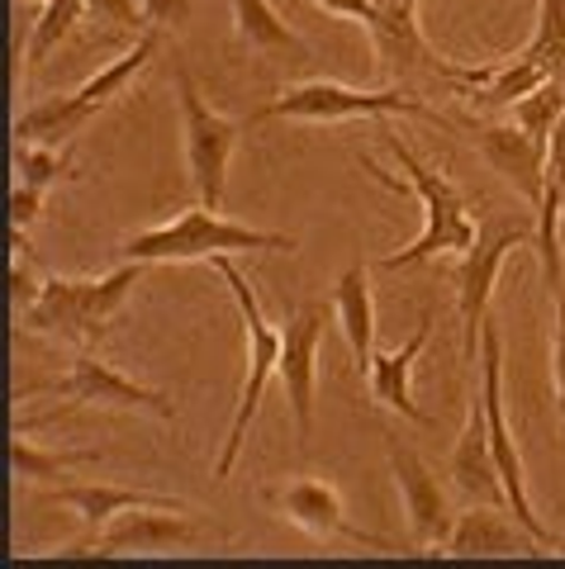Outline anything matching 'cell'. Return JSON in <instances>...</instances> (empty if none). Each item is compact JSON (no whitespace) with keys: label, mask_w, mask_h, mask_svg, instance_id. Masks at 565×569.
Returning a JSON list of instances; mask_svg holds the SVG:
<instances>
[{"label":"cell","mask_w":565,"mask_h":569,"mask_svg":"<svg viewBox=\"0 0 565 569\" xmlns=\"http://www.w3.org/2000/svg\"><path fill=\"white\" fill-rule=\"evenodd\" d=\"M196 541H205V527L196 518H186L181 508H152V503L123 508L100 531L105 556H119V550H176Z\"/></svg>","instance_id":"obj_18"},{"label":"cell","mask_w":565,"mask_h":569,"mask_svg":"<svg viewBox=\"0 0 565 569\" xmlns=\"http://www.w3.org/2000/svg\"><path fill=\"white\" fill-rule=\"evenodd\" d=\"M480 399H485V418H489V441H494V456H499V475H504V493H508V512L533 531V537L565 556V537L546 531L533 512V498H527V485H523V460H518V447H514V432H508V418H504V347H499V328L485 323L480 332Z\"/></svg>","instance_id":"obj_8"},{"label":"cell","mask_w":565,"mask_h":569,"mask_svg":"<svg viewBox=\"0 0 565 569\" xmlns=\"http://www.w3.org/2000/svg\"><path fill=\"white\" fill-rule=\"evenodd\" d=\"M148 261H129L119 271L100 276V280H72V276H48L39 299L20 313L24 328L33 332H52V337H72V342L96 347L110 323L129 305V290L138 284Z\"/></svg>","instance_id":"obj_1"},{"label":"cell","mask_w":565,"mask_h":569,"mask_svg":"<svg viewBox=\"0 0 565 569\" xmlns=\"http://www.w3.org/2000/svg\"><path fill=\"white\" fill-rule=\"evenodd\" d=\"M428 328H433V318H418V328H414L409 342H404L399 351L370 356V366H366L370 395H376L380 403H390L395 413H404V418L418 422V427H428V413H423V408L414 403V395H409V370H414V361H418L423 342H428Z\"/></svg>","instance_id":"obj_20"},{"label":"cell","mask_w":565,"mask_h":569,"mask_svg":"<svg viewBox=\"0 0 565 569\" xmlns=\"http://www.w3.org/2000/svg\"><path fill=\"white\" fill-rule=\"evenodd\" d=\"M452 485L462 489L475 503H494V508H508V493H504V475H499V456H494V441H489V418H485V399L475 395L466 403V427L452 447Z\"/></svg>","instance_id":"obj_17"},{"label":"cell","mask_w":565,"mask_h":569,"mask_svg":"<svg viewBox=\"0 0 565 569\" xmlns=\"http://www.w3.org/2000/svg\"><path fill=\"white\" fill-rule=\"evenodd\" d=\"M475 242L462 252L456 266V313H462V347H466V366L480 356V332L489 323V295L499 280V266L508 252L533 242V223L514 219V213H485L475 219Z\"/></svg>","instance_id":"obj_6"},{"label":"cell","mask_w":565,"mask_h":569,"mask_svg":"<svg viewBox=\"0 0 565 569\" xmlns=\"http://www.w3.org/2000/svg\"><path fill=\"white\" fill-rule=\"evenodd\" d=\"M328 309L319 299H305L280 328V385L290 395L295 432L299 441L314 437V376H319V347H324Z\"/></svg>","instance_id":"obj_10"},{"label":"cell","mask_w":565,"mask_h":569,"mask_svg":"<svg viewBox=\"0 0 565 569\" xmlns=\"http://www.w3.org/2000/svg\"><path fill=\"white\" fill-rule=\"evenodd\" d=\"M546 77L527 62V58H508L504 67H480V71H466V86L475 91V104L480 110H514V104L533 91V86H542Z\"/></svg>","instance_id":"obj_23"},{"label":"cell","mask_w":565,"mask_h":569,"mask_svg":"<svg viewBox=\"0 0 565 569\" xmlns=\"http://www.w3.org/2000/svg\"><path fill=\"white\" fill-rule=\"evenodd\" d=\"M443 556H546V550L508 508L475 503L470 512L456 518Z\"/></svg>","instance_id":"obj_19"},{"label":"cell","mask_w":565,"mask_h":569,"mask_svg":"<svg viewBox=\"0 0 565 569\" xmlns=\"http://www.w3.org/2000/svg\"><path fill=\"white\" fill-rule=\"evenodd\" d=\"M366 276H370L366 261H357V266H347L338 290H333V313H338L343 337H347L351 356H357L361 376H366L370 356H376V299H370V280Z\"/></svg>","instance_id":"obj_21"},{"label":"cell","mask_w":565,"mask_h":569,"mask_svg":"<svg viewBox=\"0 0 565 569\" xmlns=\"http://www.w3.org/2000/svg\"><path fill=\"white\" fill-rule=\"evenodd\" d=\"M43 280H48V276H39V261H33L29 238H24V233H14V261H10V299H14V309L24 313L33 299H39Z\"/></svg>","instance_id":"obj_29"},{"label":"cell","mask_w":565,"mask_h":569,"mask_svg":"<svg viewBox=\"0 0 565 569\" xmlns=\"http://www.w3.org/2000/svg\"><path fill=\"white\" fill-rule=\"evenodd\" d=\"M380 138L390 142V152H395V162L404 167V176H409V186H414V194L423 200V233L404 247V252H390L380 266L385 271H414V266H428L433 257H447V252H456L462 257L466 247L475 242V223L470 219V209H466V200H462V190H456L443 171H433L428 162H418V157L404 148V142L390 133V129H380Z\"/></svg>","instance_id":"obj_3"},{"label":"cell","mask_w":565,"mask_h":569,"mask_svg":"<svg viewBox=\"0 0 565 569\" xmlns=\"http://www.w3.org/2000/svg\"><path fill=\"white\" fill-rule=\"evenodd\" d=\"M324 10H333V14H343V20H370V10H376V0H319Z\"/></svg>","instance_id":"obj_34"},{"label":"cell","mask_w":565,"mask_h":569,"mask_svg":"<svg viewBox=\"0 0 565 569\" xmlns=\"http://www.w3.org/2000/svg\"><path fill=\"white\" fill-rule=\"evenodd\" d=\"M518 58L533 62L542 77L565 81V0H542L533 39L518 48Z\"/></svg>","instance_id":"obj_24"},{"label":"cell","mask_w":565,"mask_h":569,"mask_svg":"<svg viewBox=\"0 0 565 569\" xmlns=\"http://www.w3.org/2000/svg\"><path fill=\"white\" fill-rule=\"evenodd\" d=\"M14 171H20V186L33 190H52L58 181H72V148H43V142H14Z\"/></svg>","instance_id":"obj_26"},{"label":"cell","mask_w":565,"mask_h":569,"mask_svg":"<svg viewBox=\"0 0 565 569\" xmlns=\"http://www.w3.org/2000/svg\"><path fill=\"white\" fill-rule=\"evenodd\" d=\"M86 14H91L86 10V0H43L39 20H33V29H29V43H24V71L39 67L48 58V48H58L67 33L86 20Z\"/></svg>","instance_id":"obj_25"},{"label":"cell","mask_w":565,"mask_h":569,"mask_svg":"<svg viewBox=\"0 0 565 569\" xmlns=\"http://www.w3.org/2000/svg\"><path fill=\"white\" fill-rule=\"evenodd\" d=\"M552 361H556V399L565 413V276L556 284V342H552ZM561 441H565V422H561Z\"/></svg>","instance_id":"obj_30"},{"label":"cell","mask_w":565,"mask_h":569,"mask_svg":"<svg viewBox=\"0 0 565 569\" xmlns=\"http://www.w3.org/2000/svg\"><path fill=\"white\" fill-rule=\"evenodd\" d=\"M385 451H390V470L399 479V498H404V512H409L414 546H433L428 556H443L437 546H447L452 527H456V512H452L447 489L437 485V475L423 466V456L409 447V441L390 437V441H385Z\"/></svg>","instance_id":"obj_11"},{"label":"cell","mask_w":565,"mask_h":569,"mask_svg":"<svg viewBox=\"0 0 565 569\" xmlns=\"http://www.w3.org/2000/svg\"><path fill=\"white\" fill-rule=\"evenodd\" d=\"M148 20L162 24V29H181L190 20V0H143Z\"/></svg>","instance_id":"obj_33"},{"label":"cell","mask_w":565,"mask_h":569,"mask_svg":"<svg viewBox=\"0 0 565 569\" xmlns=\"http://www.w3.org/2000/svg\"><path fill=\"white\" fill-rule=\"evenodd\" d=\"M58 395L62 399H72V408L81 403H110V408H143V413L152 418H162V422H176V408L171 399L162 395V389H148V385H138L129 376H119L115 366H105L100 356L91 351H81L77 361H72V376L58 380Z\"/></svg>","instance_id":"obj_15"},{"label":"cell","mask_w":565,"mask_h":569,"mask_svg":"<svg viewBox=\"0 0 565 569\" xmlns=\"http://www.w3.org/2000/svg\"><path fill=\"white\" fill-rule=\"evenodd\" d=\"M176 100H181V129H186L190 181H196L200 200H205L209 209H219L224 181H228V157H234V148H238L242 123H234V119H224V114L209 110L186 62H176Z\"/></svg>","instance_id":"obj_9"},{"label":"cell","mask_w":565,"mask_h":569,"mask_svg":"<svg viewBox=\"0 0 565 569\" xmlns=\"http://www.w3.org/2000/svg\"><path fill=\"white\" fill-rule=\"evenodd\" d=\"M234 33L247 52H267V58H290V62L309 58V43L280 20L267 0H234Z\"/></svg>","instance_id":"obj_22"},{"label":"cell","mask_w":565,"mask_h":569,"mask_svg":"<svg viewBox=\"0 0 565 569\" xmlns=\"http://www.w3.org/2000/svg\"><path fill=\"white\" fill-rule=\"evenodd\" d=\"M157 43H162V33L148 29L143 39H138L123 58H115L105 71H96L86 86H77L72 96H52L43 104H29V110L20 114V123H14V142H43V148H67L86 123H91L105 104H110L123 86H129L138 71H143L152 62Z\"/></svg>","instance_id":"obj_4"},{"label":"cell","mask_w":565,"mask_h":569,"mask_svg":"<svg viewBox=\"0 0 565 569\" xmlns=\"http://www.w3.org/2000/svg\"><path fill=\"white\" fill-rule=\"evenodd\" d=\"M561 114H565V81H556V77H546L542 86H533V91L514 104V123L537 142L552 138Z\"/></svg>","instance_id":"obj_27"},{"label":"cell","mask_w":565,"mask_h":569,"mask_svg":"<svg viewBox=\"0 0 565 569\" xmlns=\"http://www.w3.org/2000/svg\"><path fill=\"white\" fill-rule=\"evenodd\" d=\"M546 181L565 194V114L556 119L552 138H546Z\"/></svg>","instance_id":"obj_32"},{"label":"cell","mask_w":565,"mask_h":569,"mask_svg":"<svg viewBox=\"0 0 565 569\" xmlns=\"http://www.w3.org/2000/svg\"><path fill=\"white\" fill-rule=\"evenodd\" d=\"M385 119V114H418V119H433L447 129L443 114H433L423 100L395 91H357V86H343V81H305V86H290L286 96H276L271 104H261L252 119H299V123H338V119Z\"/></svg>","instance_id":"obj_7"},{"label":"cell","mask_w":565,"mask_h":569,"mask_svg":"<svg viewBox=\"0 0 565 569\" xmlns=\"http://www.w3.org/2000/svg\"><path fill=\"white\" fill-rule=\"evenodd\" d=\"M100 451H39L33 441L20 432L14 441V470L24 479H43V475H62V470H77V466H96Z\"/></svg>","instance_id":"obj_28"},{"label":"cell","mask_w":565,"mask_h":569,"mask_svg":"<svg viewBox=\"0 0 565 569\" xmlns=\"http://www.w3.org/2000/svg\"><path fill=\"white\" fill-rule=\"evenodd\" d=\"M271 503L280 508V518H290L295 527H305L309 537H319V541H351V546H370V550H395L385 537H370V531L347 522L343 498L328 479H295V485L271 493Z\"/></svg>","instance_id":"obj_16"},{"label":"cell","mask_w":565,"mask_h":569,"mask_svg":"<svg viewBox=\"0 0 565 569\" xmlns=\"http://www.w3.org/2000/svg\"><path fill=\"white\" fill-rule=\"evenodd\" d=\"M219 276L228 284V295H234V305L242 313V332H247V376H242V395H238V413L234 422H228V437H224V451L215 460V479H228L234 475V460L242 451V437L247 427H252L257 408H261V395H267V385L280 376V332L267 323V313H261V299L252 290V280H247L242 271L228 257H215Z\"/></svg>","instance_id":"obj_5"},{"label":"cell","mask_w":565,"mask_h":569,"mask_svg":"<svg viewBox=\"0 0 565 569\" xmlns=\"http://www.w3.org/2000/svg\"><path fill=\"white\" fill-rule=\"evenodd\" d=\"M295 247L299 242L290 233H261V228L224 219L209 204H196L181 219L157 223L148 233H133L123 242V252H129V261L157 266V261H215L228 252H295Z\"/></svg>","instance_id":"obj_2"},{"label":"cell","mask_w":565,"mask_h":569,"mask_svg":"<svg viewBox=\"0 0 565 569\" xmlns=\"http://www.w3.org/2000/svg\"><path fill=\"white\" fill-rule=\"evenodd\" d=\"M414 6L418 0H390V6H376L370 10V39H376L380 52V67L395 71V77H409V71H423V77H443V81H466L462 67H452L443 52H437L428 39L418 33L414 20Z\"/></svg>","instance_id":"obj_12"},{"label":"cell","mask_w":565,"mask_h":569,"mask_svg":"<svg viewBox=\"0 0 565 569\" xmlns=\"http://www.w3.org/2000/svg\"><path fill=\"white\" fill-rule=\"evenodd\" d=\"M48 503H58V508H72L81 512V522H86V537L72 541V546H62V550H52V556H62V560H86V556H96L105 560V546H100V531L110 518H119L123 508H181L176 498L167 493H143V489H115V485H67V489H48L43 493Z\"/></svg>","instance_id":"obj_14"},{"label":"cell","mask_w":565,"mask_h":569,"mask_svg":"<svg viewBox=\"0 0 565 569\" xmlns=\"http://www.w3.org/2000/svg\"><path fill=\"white\" fill-rule=\"evenodd\" d=\"M39 209H43V190H33V186H20V181H14V194H10L14 233H29V223L39 219Z\"/></svg>","instance_id":"obj_31"},{"label":"cell","mask_w":565,"mask_h":569,"mask_svg":"<svg viewBox=\"0 0 565 569\" xmlns=\"http://www.w3.org/2000/svg\"><path fill=\"white\" fill-rule=\"evenodd\" d=\"M561 247H565V219H561Z\"/></svg>","instance_id":"obj_35"},{"label":"cell","mask_w":565,"mask_h":569,"mask_svg":"<svg viewBox=\"0 0 565 569\" xmlns=\"http://www.w3.org/2000/svg\"><path fill=\"white\" fill-rule=\"evenodd\" d=\"M466 138L480 148L494 176H504L527 204L546 200V142L527 138L518 123H466Z\"/></svg>","instance_id":"obj_13"}]
</instances>
